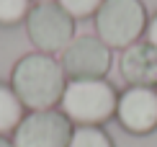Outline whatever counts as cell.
I'll list each match as a JSON object with an SVG mask.
<instances>
[{"instance_id":"obj_15","label":"cell","mask_w":157,"mask_h":147,"mask_svg":"<svg viewBox=\"0 0 157 147\" xmlns=\"http://www.w3.org/2000/svg\"><path fill=\"white\" fill-rule=\"evenodd\" d=\"M36 3H54V0H36Z\"/></svg>"},{"instance_id":"obj_14","label":"cell","mask_w":157,"mask_h":147,"mask_svg":"<svg viewBox=\"0 0 157 147\" xmlns=\"http://www.w3.org/2000/svg\"><path fill=\"white\" fill-rule=\"evenodd\" d=\"M0 147H16V145H13V139H8V137H0Z\"/></svg>"},{"instance_id":"obj_3","label":"cell","mask_w":157,"mask_h":147,"mask_svg":"<svg viewBox=\"0 0 157 147\" xmlns=\"http://www.w3.org/2000/svg\"><path fill=\"white\" fill-rule=\"evenodd\" d=\"M149 16L142 0H106L95 13V31L106 46L126 49L147 31Z\"/></svg>"},{"instance_id":"obj_9","label":"cell","mask_w":157,"mask_h":147,"mask_svg":"<svg viewBox=\"0 0 157 147\" xmlns=\"http://www.w3.org/2000/svg\"><path fill=\"white\" fill-rule=\"evenodd\" d=\"M23 111H26V106L16 96V90L10 85L0 83V137H5V134H10V132L18 129V124L26 116Z\"/></svg>"},{"instance_id":"obj_5","label":"cell","mask_w":157,"mask_h":147,"mask_svg":"<svg viewBox=\"0 0 157 147\" xmlns=\"http://www.w3.org/2000/svg\"><path fill=\"white\" fill-rule=\"evenodd\" d=\"M72 121L62 111H31L23 116L18 129L13 132L16 147H67L72 137Z\"/></svg>"},{"instance_id":"obj_4","label":"cell","mask_w":157,"mask_h":147,"mask_svg":"<svg viewBox=\"0 0 157 147\" xmlns=\"http://www.w3.org/2000/svg\"><path fill=\"white\" fill-rule=\"evenodd\" d=\"M26 34L44 54L64 52L75 39V18L59 3H36L26 18Z\"/></svg>"},{"instance_id":"obj_2","label":"cell","mask_w":157,"mask_h":147,"mask_svg":"<svg viewBox=\"0 0 157 147\" xmlns=\"http://www.w3.org/2000/svg\"><path fill=\"white\" fill-rule=\"evenodd\" d=\"M119 93L108 80H70L62 96V113L77 126H101L116 116Z\"/></svg>"},{"instance_id":"obj_1","label":"cell","mask_w":157,"mask_h":147,"mask_svg":"<svg viewBox=\"0 0 157 147\" xmlns=\"http://www.w3.org/2000/svg\"><path fill=\"white\" fill-rule=\"evenodd\" d=\"M10 88L29 111H47L62 101L67 88V75L62 62L44 52L23 54L13 67Z\"/></svg>"},{"instance_id":"obj_12","label":"cell","mask_w":157,"mask_h":147,"mask_svg":"<svg viewBox=\"0 0 157 147\" xmlns=\"http://www.w3.org/2000/svg\"><path fill=\"white\" fill-rule=\"evenodd\" d=\"M57 3H59L62 8L77 21V18H90V16H95L98 8H101L106 0H57Z\"/></svg>"},{"instance_id":"obj_11","label":"cell","mask_w":157,"mask_h":147,"mask_svg":"<svg viewBox=\"0 0 157 147\" xmlns=\"http://www.w3.org/2000/svg\"><path fill=\"white\" fill-rule=\"evenodd\" d=\"M31 0H0V26H16L29 18Z\"/></svg>"},{"instance_id":"obj_8","label":"cell","mask_w":157,"mask_h":147,"mask_svg":"<svg viewBox=\"0 0 157 147\" xmlns=\"http://www.w3.org/2000/svg\"><path fill=\"white\" fill-rule=\"evenodd\" d=\"M119 72L129 85L136 88H157V49L149 42H134L121 49Z\"/></svg>"},{"instance_id":"obj_13","label":"cell","mask_w":157,"mask_h":147,"mask_svg":"<svg viewBox=\"0 0 157 147\" xmlns=\"http://www.w3.org/2000/svg\"><path fill=\"white\" fill-rule=\"evenodd\" d=\"M144 42H149L157 49V13L152 18H149V23H147V31H144Z\"/></svg>"},{"instance_id":"obj_10","label":"cell","mask_w":157,"mask_h":147,"mask_svg":"<svg viewBox=\"0 0 157 147\" xmlns=\"http://www.w3.org/2000/svg\"><path fill=\"white\" fill-rule=\"evenodd\" d=\"M67 147H116L103 126H75Z\"/></svg>"},{"instance_id":"obj_7","label":"cell","mask_w":157,"mask_h":147,"mask_svg":"<svg viewBox=\"0 0 157 147\" xmlns=\"http://www.w3.org/2000/svg\"><path fill=\"white\" fill-rule=\"evenodd\" d=\"M116 119L129 134L144 137L157 129V88H136L129 85L119 93Z\"/></svg>"},{"instance_id":"obj_6","label":"cell","mask_w":157,"mask_h":147,"mask_svg":"<svg viewBox=\"0 0 157 147\" xmlns=\"http://www.w3.org/2000/svg\"><path fill=\"white\" fill-rule=\"evenodd\" d=\"M62 70L72 80H106L113 54L98 36H75L62 52Z\"/></svg>"}]
</instances>
